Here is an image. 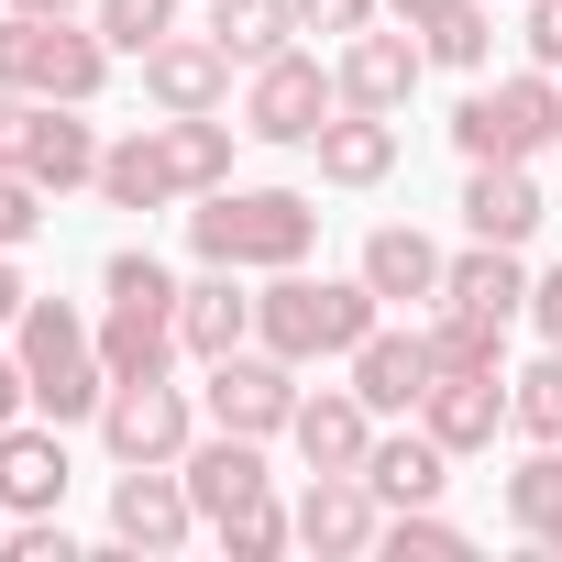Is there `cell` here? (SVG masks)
<instances>
[{
	"label": "cell",
	"instance_id": "cell-38",
	"mask_svg": "<svg viewBox=\"0 0 562 562\" xmlns=\"http://www.w3.org/2000/svg\"><path fill=\"white\" fill-rule=\"evenodd\" d=\"M0 551H12V562H67V529H56V518H12Z\"/></svg>",
	"mask_w": 562,
	"mask_h": 562
},
{
	"label": "cell",
	"instance_id": "cell-7",
	"mask_svg": "<svg viewBox=\"0 0 562 562\" xmlns=\"http://www.w3.org/2000/svg\"><path fill=\"white\" fill-rule=\"evenodd\" d=\"M299 397H310V386H299V364H288V353H265V342L221 353V364H210V386H199L210 430H243V441H288Z\"/></svg>",
	"mask_w": 562,
	"mask_h": 562
},
{
	"label": "cell",
	"instance_id": "cell-36",
	"mask_svg": "<svg viewBox=\"0 0 562 562\" xmlns=\"http://www.w3.org/2000/svg\"><path fill=\"white\" fill-rule=\"evenodd\" d=\"M34 232H45V188H34L23 166H0V254H23Z\"/></svg>",
	"mask_w": 562,
	"mask_h": 562
},
{
	"label": "cell",
	"instance_id": "cell-14",
	"mask_svg": "<svg viewBox=\"0 0 562 562\" xmlns=\"http://www.w3.org/2000/svg\"><path fill=\"white\" fill-rule=\"evenodd\" d=\"M288 441H299L310 474H364V452H375V408H364L353 386H321V397H299Z\"/></svg>",
	"mask_w": 562,
	"mask_h": 562
},
{
	"label": "cell",
	"instance_id": "cell-46",
	"mask_svg": "<svg viewBox=\"0 0 562 562\" xmlns=\"http://www.w3.org/2000/svg\"><path fill=\"white\" fill-rule=\"evenodd\" d=\"M540 551H562V529H551V540H540Z\"/></svg>",
	"mask_w": 562,
	"mask_h": 562
},
{
	"label": "cell",
	"instance_id": "cell-6",
	"mask_svg": "<svg viewBox=\"0 0 562 562\" xmlns=\"http://www.w3.org/2000/svg\"><path fill=\"white\" fill-rule=\"evenodd\" d=\"M452 144H463V166H529V155H551L562 144V78L551 67H518V78L474 89L452 111Z\"/></svg>",
	"mask_w": 562,
	"mask_h": 562
},
{
	"label": "cell",
	"instance_id": "cell-12",
	"mask_svg": "<svg viewBox=\"0 0 562 562\" xmlns=\"http://www.w3.org/2000/svg\"><path fill=\"white\" fill-rule=\"evenodd\" d=\"M419 67H430L419 23H364V34L342 45V100H353V111H408Z\"/></svg>",
	"mask_w": 562,
	"mask_h": 562
},
{
	"label": "cell",
	"instance_id": "cell-34",
	"mask_svg": "<svg viewBox=\"0 0 562 562\" xmlns=\"http://www.w3.org/2000/svg\"><path fill=\"white\" fill-rule=\"evenodd\" d=\"M288 540H299V507H276V496H254V507L221 518V551H232V562H276Z\"/></svg>",
	"mask_w": 562,
	"mask_h": 562
},
{
	"label": "cell",
	"instance_id": "cell-20",
	"mask_svg": "<svg viewBox=\"0 0 562 562\" xmlns=\"http://www.w3.org/2000/svg\"><path fill=\"white\" fill-rule=\"evenodd\" d=\"M23 177H34L45 199H67V188H100V133L78 122V100H45V111H34V144H23Z\"/></svg>",
	"mask_w": 562,
	"mask_h": 562
},
{
	"label": "cell",
	"instance_id": "cell-21",
	"mask_svg": "<svg viewBox=\"0 0 562 562\" xmlns=\"http://www.w3.org/2000/svg\"><path fill=\"white\" fill-rule=\"evenodd\" d=\"M177 342H188L199 364H221V353H243V342H254V299L232 288V265H210L199 288H177Z\"/></svg>",
	"mask_w": 562,
	"mask_h": 562
},
{
	"label": "cell",
	"instance_id": "cell-9",
	"mask_svg": "<svg viewBox=\"0 0 562 562\" xmlns=\"http://www.w3.org/2000/svg\"><path fill=\"white\" fill-rule=\"evenodd\" d=\"M342 111V67H321V56H265L254 67V89H243V133L254 144H310L321 122Z\"/></svg>",
	"mask_w": 562,
	"mask_h": 562
},
{
	"label": "cell",
	"instance_id": "cell-35",
	"mask_svg": "<svg viewBox=\"0 0 562 562\" xmlns=\"http://www.w3.org/2000/svg\"><path fill=\"white\" fill-rule=\"evenodd\" d=\"M375 551H397V562H452V551H463V529H452L441 507H386Z\"/></svg>",
	"mask_w": 562,
	"mask_h": 562
},
{
	"label": "cell",
	"instance_id": "cell-19",
	"mask_svg": "<svg viewBox=\"0 0 562 562\" xmlns=\"http://www.w3.org/2000/svg\"><path fill=\"white\" fill-rule=\"evenodd\" d=\"M419 430H430L441 452H485V441L507 430V375H430Z\"/></svg>",
	"mask_w": 562,
	"mask_h": 562
},
{
	"label": "cell",
	"instance_id": "cell-29",
	"mask_svg": "<svg viewBox=\"0 0 562 562\" xmlns=\"http://www.w3.org/2000/svg\"><path fill=\"white\" fill-rule=\"evenodd\" d=\"M430 364H441V375H507V321L430 299Z\"/></svg>",
	"mask_w": 562,
	"mask_h": 562
},
{
	"label": "cell",
	"instance_id": "cell-32",
	"mask_svg": "<svg viewBox=\"0 0 562 562\" xmlns=\"http://www.w3.org/2000/svg\"><path fill=\"white\" fill-rule=\"evenodd\" d=\"M507 430H529V441H562V342H551L529 375H507Z\"/></svg>",
	"mask_w": 562,
	"mask_h": 562
},
{
	"label": "cell",
	"instance_id": "cell-45",
	"mask_svg": "<svg viewBox=\"0 0 562 562\" xmlns=\"http://www.w3.org/2000/svg\"><path fill=\"white\" fill-rule=\"evenodd\" d=\"M12 12H78V0H12Z\"/></svg>",
	"mask_w": 562,
	"mask_h": 562
},
{
	"label": "cell",
	"instance_id": "cell-4",
	"mask_svg": "<svg viewBox=\"0 0 562 562\" xmlns=\"http://www.w3.org/2000/svg\"><path fill=\"white\" fill-rule=\"evenodd\" d=\"M100 364L111 375H166L188 342H177V276L144 254V243H122L111 265H100Z\"/></svg>",
	"mask_w": 562,
	"mask_h": 562
},
{
	"label": "cell",
	"instance_id": "cell-13",
	"mask_svg": "<svg viewBox=\"0 0 562 562\" xmlns=\"http://www.w3.org/2000/svg\"><path fill=\"white\" fill-rule=\"evenodd\" d=\"M375 529H386V496H375L364 474H310V485H299V540H310L321 562L375 551Z\"/></svg>",
	"mask_w": 562,
	"mask_h": 562
},
{
	"label": "cell",
	"instance_id": "cell-18",
	"mask_svg": "<svg viewBox=\"0 0 562 562\" xmlns=\"http://www.w3.org/2000/svg\"><path fill=\"white\" fill-rule=\"evenodd\" d=\"M144 100H155V111H221V100H232V56H221L210 34H166V45L144 56Z\"/></svg>",
	"mask_w": 562,
	"mask_h": 562
},
{
	"label": "cell",
	"instance_id": "cell-42",
	"mask_svg": "<svg viewBox=\"0 0 562 562\" xmlns=\"http://www.w3.org/2000/svg\"><path fill=\"white\" fill-rule=\"evenodd\" d=\"M34 419V386H23V353H0V430Z\"/></svg>",
	"mask_w": 562,
	"mask_h": 562
},
{
	"label": "cell",
	"instance_id": "cell-8",
	"mask_svg": "<svg viewBox=\"0 0 562 562\" xmlns=\"http://www.w3.org/2000/svg\"><path fill=\"white\" fill-rule=\"evenodd\" d=\"M100 441H111V463H188L199 408H188V386H166V375H111Z\"/></svg>",
	"mask_w": 562,
	"mask_h": 562
},
{
	"label": "cell",
	"instance_id": "cell-2",
	"mask_svg": "<svg viewBox=\"0 0 562 562\" xmlns=\"http://www.w3.org/2000/svg\"><path fill=\"white\" fill-rule=\"evenodd\" d=\"M188 243L199 265H232V276H276V265H310L321 243V210L299 188H210L188 210Z\"/></svg>",
	"mask_w": 562,
	"mask_h": 562
},
{
	"label": "cell",
	"instance_id": "cell-23",
	"mask_svg": "<svg viewBox=\"0 0 562 562\" xmlns=\"http://www.w3.org/2000/svg\"><path fill=\"white\" fill-rule=\"evenodd\" d=\"M100 199H111V210H177V199H188L177 166H166V133H155V122L122 133V144H100Z\"/></svg>",
	"mask_w": 562,
	"mask_h": 562
},
{
	"label": "cell",
	"instance_id": "cell-39",
	"mask_svg": "<svg viewBox=\"0 0 562 562\" xmlns=\"http://www.w3.org/2000/svg\"><path fill=\"white\" fill-rule=\"evenodd\" d=\"M518 12H529V67L562 78V0H518Z\"/></svg>",
	"mask_w": 562,
	"mask_h": 562
},
{
	"label": "cell",
	"instance_id": "cell-10",
	"mask_svg": "<svg viewBox=\"0 0 562 562\" xmlns=\"http://www.w3.org/2000/svg\"><path fill=\"white\" fill-rule=\"evenodd\" d=\"M188 529H199L188 474H177V463H122V485H111V540H122V551H188Z\"/></svg>",
	"mask_w": 562,
	"mask_h": 562
},
{
	"label": "cell",
	"instance_id": "cell-47",
	"mask_svg": "<svg viewBox=\"0 0 562 562\" xmlns=\"http://www.w3.org/2000/svg\"><path fill=\"white\" fill-rule=\"evenodd\" d=\"M0 529H12V507H0Z\"/></svg>",
	"mask_w": 562,
	"mask_h": 562
},
{
	"label": "cell",
	"instance_id": "cell-37",
	"mask_svg": "<svg viewBox=\"0 0 562 562\" xmlns=\"http://www.w3.org/2000/svg\"><path fill=\"white\" fill-rule=\"evenodd\" d=\"M364 23H386V0H299V34H331V45H353Z\"/></svg>",
	"mask_w": 562,
	"mask_h": 562
},
{
	"label": "cell",
	"instance_id": "cell-28",
	"mask_svg": "<svg viewBox=\"0 0 562 562\" xmlns=\"http://www.w3.org/2000/svg\"><path fill=\"white\" fill-rule=\"evenodd\" d=\"M155 133H166V166H177V188H188V199L232 188V122H221V111H166Z\"/></svg>",
	"mask_w": 562,
	"mask_h": 562
},
{
	"label": "cell",
	"instance_id": "cell-16",
	"mask_svg": "<svg viewBox=\"0 0 562 562\" xmlns=\"http://www.w3.org/2000/svg\"><path fill=\"white\" fill-rule=\"evenodd\" d=\"M0 507H12V518H56L67 507V441H56V419H12V430H0Z\"/></svg>",
	"mask_w": 562,
	"mask_h": 562
},
{
	"label": "cell",
	"instance_id": "cell-26",
	"mask_svg": "<svg viewBox=\"0 0 562 562\" xmlns=\"http://www.w3.org/2000/svg\"><path fill=\"white\" fill-rule=\"evenodd\" d=\"M364 485H375L386 507H430V496L452 485V452H441L430 430H386V441L364 452Z\"/></svg>",
	"mask_w": 562,
	"mask_h": 562
},
{
	"label": "cell",
	"instance_id": "cell-11",
	"mask_svg": "<svg viewBox=\"0 0 562 562\" xmlns=\"http://www.w3.org/2000/svg\"><path fill=\"white\" fill-rule=\"evenodd\" d=\"M342 364H353V397H364L375 419H419V397H430V375H441V364H430V331H386V321H375Z\"/></svg>",
	"mask_w": 562,
	"mask_h": 562
},
{
	"label": "cell",
	"instance_id": "cell-17",
	"mask_svg": "<svg viewBox=\"0 0 562 562\" xmlns=\"http://www.w3.org/2000/svg\"><path fill=\"white\" fill-rule=\"evenodd\" d=\"M310 155H321V177L331 188H386L397 177V111H331L321 133H310Z\"/></svg>",
	"mask_w": 562,
	"mask_h": 562
},
{
	"label": "cell",
	"instance_id": "cell-5",
	"mask_svg": "<svg viewBox=\"0 0 562 562\" xmlns=\"http://www.w3.org/2000/svg\"><path fill=\"white\" fill-rule=\"evenodd\" d=\"M100 78H111V45H100V23H78V12H0V89H23V100H100Z\"/></svg>",
	"mask_w": 562,
	"mask_h": 562
},
{
	"label": "cell",
	"instance_id": "cell-43",
	"mask_svg": "<svg viewBox=\"0 0 562 562\" xmlns=\"http://www.w3.org/2000/svg\"><path fill=\"white\" fill-rule=\"evenodd\" d=\"M23 299H34V288H23V276H12V254H0V331L23 321Z\"/></svg>",
	"mask_w": 562,
	"mask_h": 562
},
{
	"label": "cell",
	"instance_id": "cell-3",
	"mask_svg": "<svg viewBox=\"0 0 562 562\" xmlns=\"http://www.w3.org/2000/svg\"><path fill=\"white\" fill-rule=\"evenodd\" d=\"M12 353H23L34 419H56V430L100 419V397H111V364H100V331H89L67 299H23V321H12Z\"/></svg>",
	"mask_w": 562,
	"mask_h": 562
},
{
	"label": "cell",
	"instance_id": "cell-44",
	"mask_svg": "<svg viewBox=\"0 0 562 562\" xmlns=\"http://www.w3.org/2000/svg\"><path fill=\"white\" fill-rule=\"evenodd\" d=\"M430 12H452V0H386V23H430Z\"/></svg>",
	"mask_w": 562,
	"mask_h": 562
},
{
	"label": "cell",
	"instance_id": "cell-33",
	"mask_svg": "<svg viewBox=\"0 0 562 562\" xmlns=\"http://www.w3.org/2000/svg\"><path fill=\"white\" fill-rule=\"evenodd\" d=\"M89 12H100V45L111 56H155L177 34V0H89Z\"/></svg>",
	"mask_w": 562,
	"mask_h": 562
},
{
	"label": "cell",
	"instance_id": "cell-22",
	"mask_svg": "<svg viewBox=\"0 0 562 562\" xmlns=\"http://www.w3.org/2000/svg\"><path fill=\"white\" fill-rule=\"evenodd\" d=\"M441 243L430 232H408V221H386V232H364V288L375 299H397V310H419V299H441Z\"/></svg>",
	"mask_w": 562,
	"mask_h": 562
},
{
	"label": "cell",
	"instance_id": "cell-1",
	"mask_svg": "<svg viewBox=\"0 0 562 562\" xmlns=\"http://www.w3.org/2000/svg\"><path fill=\"white\" fill-rule=\"evenodd\" d=\"M375 288L364 276H299V265H276L265 288H254V342L265 353H288V364H331L375 331Z\"/></svg>",
	"mask_w": 562,
	"mask_h": 562
},
{
	"label": "cell",
	"instance_id": "cell-15",
	"mask_svg": "<svg viewBox=\"0 0 562 562\" xmlns=\"http://www.w3.org/2000/svg\"><path fill=\"white\" fill-rule=\"evenodd\" d=\"M188 496H199V518L221 529L232 507H254V496H276V474H265V441H243V430H210V441H188Z\"/></svg>",
	"mask_w": 562,
	"mask_h": 562
},
{
	"label": "cell",
	"instance_id": "cell-27",
	"mask_svg": "<svg viewBox=\"0 0 562 562\" xmlns=\"http://www.w3.org/2000/svg\"><path fill=\"white\" fill-rule=\"evenodd\" d=\"M288 34H299V0H210V45L254 78L265 56H288Z\"/></svg>",
	"mask_w": 562,
	"mask_h": 562
},
{
	"label": "cell",
	"instance_id": "cell-30",
	"mask_svg": "<svg viewBox=\"0 0 562 562\" xmlns=\"http://www.w3.org/2000/svg\"><path fill=\"white\" fill-rule=\"evenodd\" d=\"M507 518H518L529 540H551V529H562V441H540V452L507 474Z\"/></svg>",
	"mask_w": 562,
	"mask_h": 562
},
{
	"label": "cell",
	"instance_id": "cell-40",
	"mask_svg": "<svg viewBox=\"0 0 562 562\" xmlns=\"http://www.w3.org/2000/svg\"><path fill=\"white\" fill-rule=\"evenodd\" d=\"M34 111H45V100H23V89H0V166H23V144H34Z\"/></svg>",
	"mask_w": 562,
	"mask_h": 562
},
{
	"label": "cell",
	"instance_id": "cell-31",
	"mask_svg": "<svg viewBox=\"0 0 562 562\" xmlns=\"http://www.w3.org/2000/svg\"><path fill=\"white\" fill-rule=\"evenodd\" d=\"M419 45H430V67H485L496 56V12H485V0H452V12L419 23Z\"/></svg>",
	"mask_w": 562,
	"mask_h": 562
},
{
	"label": "cell",
	"instance_id": "cell-41",
	"mask_svg": "<svg viewBox=\"0 0 562 562\" xmlns=\"http://www.w3.org/2000/svg\"><path fill=\"white\" fill-rule=\"evenodd\" d=\"M529 321H540V342H562V265L529 276Z\"/></svg>",
	"mask_w": 562,
	"mask_h": 562
},
{
	"label": "cell",
	"instance_id": "cell-24",
	"mask_svg": "<svg viewBox=\"0 0 562 562\" xmlns=\"http://www.w3.org/2000/svg\"><path fill=\"white\" fill-rule=\"evenodd\" d=\"M551 210H540V188H529V166H474L463 177V232L474 243H529Z\"/></svg>",
	"mask_w": 562,
	"mask_h": 562
},
{
	"label": "cell",
	"instance_id": "cell-25",
	"mask_svg": "<svg viewBox=\"0 0 562 562\" xmlns=\"http://www.w3.org/2000/svg\"><path fill=\"white\" fill-rule=\"evenodd\" d=\"M441 299H452V310H485V321H518V310H529V265H518V243L452 254V265H441Z\"/></svg>",
	"mask_w": 562,
	"mask_h": 562
}]
</instances>
